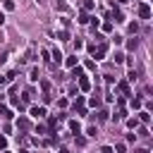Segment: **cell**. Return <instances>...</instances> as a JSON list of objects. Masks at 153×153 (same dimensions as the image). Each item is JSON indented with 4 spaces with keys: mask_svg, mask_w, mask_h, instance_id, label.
Wrapping results in <instances>:
<instances>
[{
    "mask_svg": "<svg viewBox=\"0 0 153 153\" xmlns=\"http://www.w3.org/2000/svg\"><path fill=\"white\" fill-rule=\"evenodd\" d=\"M105 53H108V43H105V41H100V45H98V50H93V57H96L93 62H98V60H103V57H105Z\"/></svg>",
    "mask_w": 153,
    "mask_h": 153,
    "instance_id": "cell-1",
    "label": "cell"
},
{
    "mask_svg": "<svg viewBox=\"0 0 153 153\" xmlns=\"http://www.w3.org/2000/svg\"><path fill=\"white\" fill-rule=\"evenodd\" d=\"M31 117H33V120L45 117V105H31Z\"/></svg>",
    "mask_w": 153,
    "mask_h": 153,
    "instance_id": "cell-2",
    "label": "cell"
},
{
    "mask_svg": "<svg viewBox=\"0 0 153 153\" xmlns=\"http://www.w3.org/2000/svg\"><path fill=\"white\" fill-rule=\"evenodd\" d=\"M139 17H141V19H151V7H148L146 2L139 5Z\"/></svg>",
    "mask_w": 153,
    "mask_h": 153,
    "instance_id": "cell-3",
    "label": "cell"
},
{
    "mask_svg": "<svg viewBox=\"0 0 153 153\" xmlns=\"http://www.w3.org/2000/svg\"><path fill=\"white\" fill-rule=\"evenodd\" d=\"M79 88H81V91H88V88H91V81H88L86 76H79Z\"/></svg>",
    "mask_w": 153,
    "mask_h": 153,
    "instance_id": "cell-4",
    "label": "cell"
},
{
    "mask_svg": "<svg viewBox=\"0 0 153 153\" xmlns=\"http://www.w3.org/2000/svg\"><path fill=\"white\" fill-rule=\"evenodd\" d=\"M0 115H2V117H7V120H12V117H14V112H12L7 105H0Z\"/></svg>",
    "mask_w": 153,
    "mask_h": 153,
    "instance_id": "cell-5",
    "label": "cell"
},
{
    "mask_svg": "<svg viewBox=\"0 0 153 153\" xmlns=\"http://www.w3.org/2000/svg\"><path fill=\"white\" fill-rule=\"evenodd\" d=\"M72 69H74V72H72V76H74V79H79V76H84V67H81V65H74Z\"/></svg>",
    "mask_w": 153,
    "mask_h": 153,
    "instance_id": "cell-6",
    "label": "cell"
},
{
    "mask_svg": "<svg viewBox=\"0 0 153 153\" xmlns=\"http://www.w3.org/2000/svg\"><path fill=\"white\" fill-rule=\"evenodd\" d=\"M69 129H72L74 134H79V131H81V124H79V120H69Z\"/></svg>",
    "mask_w": 153,
    "mask_h": 153,
    "instance_id": "cell-7",
    "label": "cell"
},
{
    "mask_svg": "<svg viewBox=\"0 0 153 153\" xmlns=\"http://www.w3.org/2000/svg\"><path fill=\"white\" fill-rule=\"evenodd\" d=\"M117 88L122 91V96H129V84H127V81H120V84H117Z\"/></svg>",
    "mask_w": 153,
    "mask_h": 153,
    "instance_id": "cell-8",
    "label": "cell"
},
{
    "mask_svg": "<svg viewBox=\"0 0 153 153\" xmlns=\"http://www.w3.org/2000/svg\"><path fill=\"white\" fill-rule=\"evenodd\" d=\"M148 120H151V115H148L146 110H139V122H143V124H148Z\"/></svg>",
    "mask_w": 153,
    "mask_h": 153,
    "instance_id": "cell-9",
    "label": "cell"
},
{
    "mask_svg": "<svg viewBox=\"0 0 153 153\" xmlns=\"http://www.w3.org/2000/svg\"><path fill=\"white\" fill-rule=\"evenodd\" d=\"M88 19H91V17H88L86 12H79V17H76V22H79V24H88Z\"/></svg>",
    "mask_w": 153,
    "mask_h": 153,
    "instance_id": "cell-10",
    "label": "cell"
},
{
    "mask_svg": "<svg viewBox=\"0 0 153 153\" xmlns=\"http://www.w3.org/2000/svg\"><path fill=\"white\" fill-rule=\"evenodd\" d=\"M50 60H53V62H57V65H60V62H62V53H60V50H57V48H55V50H53V57H50Z\"/></svg>",
    "mask_w": 153,
    "mask_h": 153,
    "instance_id": "cell-11",
    "label": "cell"
},
{
    "mask_svg": "<svg viewBox=\"0 0 153 153\" xmlns=\"http://www.w3.org/2000/svg\"><path fill=\"white\" fill-rule=\"evenodd\" d=\"M127 127H129V129H136V127H139V120H136V117H129V120H127Z\"/></svg>",
    "mask_w": 153,
    "mask_h": 153,
    "instance_id": "cell-12",
    "label": "cell"
},
{
    "mask_svg": "<svg viewBox=\"0 0 153 153\" xmlns=\"http://www.w3.org/2000/svg\"><path fill=\"white\" fill-rule=\"evenodd\" d=\"M84 10H86V12L96 10V2H93V0H86V2H84Z\"/></svg>",
    "mask_w": 153,
    "mask_h": 153,
    "instance_id": "cell-13",
    "label": "cell"
},
{
    "mask_svg": "<svg viewBox=\"0 0 153 153\" xmlns=\"http://www.w3.org/2000/svg\"><path fill=\"white\" fill-rule=\"evenodd\" d=\"M29 79H31V81H38V79H41V74H38V69H36V67L31 69V74H29Z\"/></svg>",
    "mask_w": 153,
    "mask_h": 153,
    "instance_id": "cell-14",
    "label": "cell"
},
{
    "mask_svg": "<svg viewBox=\"0 0 153 153\" xmlns=\"http://www.w3.org/2000/svg\"><path fill=\"white\" fill-rule=\"evenodd\" d=\"M134 110H141V98H131V103H129Z\"/></svg>",
    "mask_w": 153,
    "mask_h": 153,
    "instance_id": "cell-15",
    "label": "cell"
},
{
    "mask_svg": "<svg viewBox=\"0 0 153 153\" xmlns=\"http://www.w3.org/2000/svg\"><path fill=\"white\" fill-rule=\"evenodd\" d=\"M22 103L26 105V103H31V91H24V96H22Z\"/></svg>",
    "mask_w": 153,
    "mask_h": 153,
    "instance_id": "cell-16",
    "label": "cell"
},
{
    "mask_svg": "<svg viewBox=\"0 0 153 153\" xmlns=\"http://www.w3.org/2000/svg\"><path fill=\"white\" fill-rule=\"evenodd\" d=\"M2 5H5V10H7V12H12V10H14V0H5Z\"/></svg>",
    "mask_w": 153,
    "mask_h": 153,
    "instance_id": "cell-17",
    "label": "cell"
},
{
    "mask_svg": "<svg viewBox=\"0 0 153 153\" xmlns=\"http://www.w3.org/2000/svg\"><path fill=\"white\" fill-rule=\"evenodd\" d=\"M112 17H115V22H122V12H120V10H117V7H115V10H112Z\"/></svg>",
    "mask_w": 153,
    "mask_h": 153,
    "instance_id": "cell-18",
    "label": "cell"
},
{
    "mask_svg": "<svg viewBox=\"0 0 153 153\" xmlns=\"http://www.w3.org/2000/svg\"><path fill=\"white\" fill-rule=\"evenodd\" d=\"M88 22H91V29H93V31H96V29H98V26H100V22H98V19H96V17H91V19H88Z\"/></svg>",
    "mask_w": 153,
    "mask_h": 153,
    "instance_id": "cell-19",
    "label": "cell"
},
{
    "mask_svg": "<svg viewBox=\"0 0 153 153\" xmlns=\"http://www.w3.org/2000/svg\"><path fill=\"white\" fill-rule=\"evenodd\" d=\"M57 38H60V41H69V33H67V31H57Z\"/></svg>",
    "mask_w": 153,
    "mask_h": 153,
    "instance_id": "cell-20",
    "label": "cell"
},
{
    "mask_svg": "<svg viewBox=\"0 0 153 153\" xmlns=\"http://www.w3.org/2000/svg\"><path fill=\"white\" fill-rule=\"evenodd\" d=\"M136 79H139V76H136V72H134V69H129V74H127V81H136Z\"/></svg>",
    "mask_w": 153,
    "mask_h": 153,
    "instance_id": "cell-21",
    "label": "cell"
},
{
    "mask_svg": "<svg viewBox=\"0 0 153 153\" xmlns=\"http://www.w3.org/2000/svg\"><path fill=\"white\" fill-rule=\"evenodd\" d=\"M136 45H139V41H136V38H131V41H129V43H127V48H129V50H134V48H136Z\"/></svg>",
    "mask_w": 153,
    "mask_h": 153,
    "instance_id": "cell-22",
    "label": "cell"
},
{
    "mask_svg": "<svg viewBox=\"0 0 153 153\" xmlns=\"http://www.w3.org/2000/svg\"><path fill=\"white\" fill-rule=\"evenodd\" d=\"M65 65H67V67H74V65H76V57H67Z\"/></svg>",
    "mask_w": 153,
    "mask_h": 153,
    "instance_id": "cell-23",
    "label": "cell"
},
{
    "mask_svg": "<svg viewBox=\"0 0 153 153\" xmlns=\"http://www.w3.org/2000/svg\"><path fill=\"white\" fill-rule=\"evenodd\" d=\"M108 117H110L108 110H100V112H98V120H108Z\"/></svg>",
    "mask_w": 153,
    "mask_h": 153,
    "instance_id": "cell-24",
    "label": "cell"
},
{
    "mask_svg": "<svg viewBox=\"0 0 153 153\" xmlns=\"http://www.w3.org/2000/svg\"><path fill=\"white\" fill-rule=\"evenodd\" d=\"M17 124H19V129H29V122H26V120H24V117H22V120H19V122H17Z\"/></svg>",
    "mask_w": 153,
    "mask_h": 153,
    "instance_id": "cell-25",
    "label": "cell"
},
{
    "mask_svg": "<svg viewBox=\"0 0 153 153\" xmlns=\"http://www.w3.org/2000/svg\"><path fill=\"white\" fill-rule=\"evenodd\" d=\"M115 151H117V153H124V151H127V143H117Z\"/></svg>",
    "mask_w": 153,
    "mask_h": 153,
    "instance_id": "cell-26",
    "label": "cell"
},
{
    "mask_svg": "<svg viewBox=\"0 0 153 153\" xmlns=\"http://www.w3.org/2000/svg\"><path fill=\"white\" fill-rule=\"evenodd\" d=\"M103 31H105V33H110V31H112V24H110V22H105V24H103Z\"/></svg>",
    "mask_w": 153,
    "mask_h": 153,
    "instance_id": "cell-27",
    "label": "cell"
},
{
    "mask_svg": "<svg viewBox=\"0 0 153 153\" xmlns=\"http://www.w3.org/2000/svg\"><path fill=\"white\" fill-rule=\"evenodd\" d=\"M129 31H131V33H136V31H139V24H136V22H131V24H129Z\"/></svg>",
    "mask_w": 153,
    "mask_h": 153,
    "instance_id": "cell-28",
    "label": "cell"
},
{
    "mask_svg": "<svg viewBox=\"0 0 153 153\" xmlns=\"http://www.w3.org/2000/svg\"><path fill=\"white\" fill-rule=\"evenodd\" d=\"M84 67H86V69H93V67H96V62H93V60H86V62H84Z\"/></svg>",
    "mask_w": 153,
    "mask_h": 153,
    "instance_id": "cell-29",
    "label": "cell"
},
{
    "mask_svg": "<svg viewBox=\"0 0 153 153\" xmlns=\"http://www.w3.org/2000/svg\"><path fill=\"white\" fill-rule=\"evenodd\" d=\"M41 88H43V93H48V91H50V84H48V81H41Z\"/></svg>",
    "mask_w": 153,
    "mask_h": 153,
    "instance_id": "cell-30",
    "label": "cell"
},
{
    "mask_svg": "<svg viewBox=\"0 0 153 153\" xmlns=\"http://www.w3.org/2000/svg\"><path fill=\"white\" fill-rule=\"evenodd\" d=\"M98 103H100L98 98H91V100H88V105H91V108H98Z\"/></svg>",
    "mask_w": 153,
    "mask_h": 153,
    "instance_id": "cell-31",
    "label": "cell"
},
{
    "mask_svg": "<svg viewBox=\"0 0 153 153\" xmlns=\"http://www.w3.org/2000/svg\"><path fill=\"white\" fill-rule=\"evenodd\" d=\"M139 136H148V127H141L139 129Z\"/></svg>",
    "mask_w": 153,
    "mask_h": 153,
    "instance_id": "cell-32",
    "label": "cell"
},
{
    "mask_svg": "<svg viewBox=\"0 0 153 153\" xmlns=\"http://www.w3.org/2000/svg\"><path fill=\"white\" fill-rule=\"evenodd\" d=\"M5 146H7V139H5L2 134H0V148H5Z\"/></svg>",
    "mask_w": 153,
    "mask_h": 153,
    "instance_id": "cell-33",
    "label": "cell"
},
{
    "mask_svg": "<svg viewBox=\"0 0 153 153\" xmlns=\"http://www.w3.org/2000/svg\"><path fill=\"white\" fill-rule=\"evenodd\" d=\"M57 7H60V10H67V5H65V0H57Z\"/></svg>",
    "mask_w": 153,
    "mask_h": 153,
    "instance_id": "cell-34",
    "label": "cell"
},
{
    "mask_svg": "<svg viewBox=\"0 0 153 153\" xmlns=\"http://www.w3.org/2000/svg\"><path fill=\"white\" fill-rule=\"evenodd\" d=\"M100 153H112V148H110V146H103V148H100Z\"/></svg>",
    "mask_w": 153,
    "mask_h": 153,
    "instance_id": "cell-35",
    "label": "cell"
},
{
    "mask_svg": "<svg viewBox=\"0 0 153 153\" xmlns=\"http://www.w3.org/2000/svg\"><path fill=\"white\" fill-rule=\"evenodd\" d=\"M0 24H5V12H0Z\"/></svg>",
    "mask_w": 153,
    "mask_h": 153,
    "instance_id": "cell-36",
    "label": "cell"
},
{
    "mask_svg": "<svg viewBox=\"0 0 153 153\" xmlns=\"http://www.w3.org/2000/svg\"><path fill=\"white\" fill-rule=\"evenodd\" d=\"M136 153H151V151H148V148H139Z\"/></svg>",
    "mask_w": 153,
    "mask_h": 153,
    "instance_id": "cell-37",
    "label": "cell"
},
{
    "mask_svg": "<svg viewBox=\"0 0 153 153\" xmlns=\"http://www.w3.org/2000/svg\"><path fill=\"white\" fill-rule=\"evenodd\" d=\"M117 2H120V5H127V2H129V0H117Z\"/></svg>",
    "mask_w": 153,
    "mask_h": 153,
    "instance_id": "cell-38",
    "label": "cell"
}]
</instances>
